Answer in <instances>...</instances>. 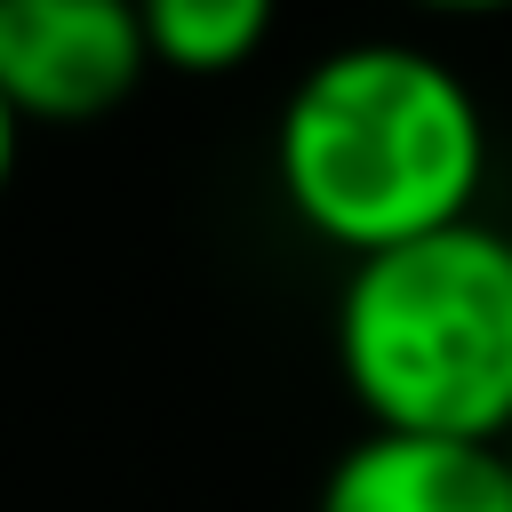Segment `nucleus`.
<instances>
[{"mask_svg":"<svg viewBox=\"0 0 512 512\" xmlns=\"http://www.w3.org/2000/svg\"><path fill=\"white\" fill-rule=\"evenodd\" d=\"M488 120L464 72L416 40H344L296 72L272 120V184L288 216L360 256L472 224Z\"/></svg>","mask_w":512,"mask_h":512,"instance_id":"f257e3e1","label":"nucleus"},{"mask_svg":"<svg viewBox=\"0 0 512 512\" xmlns=\"http://www.w3.org/2000/svg\"><path fill=\"white\" fill-rule=\"evenodd\" d=\"M336 376L376 432L512 448V232L448 224L336 288Z\"/></svg>","mask_w":512,"mask_h":512,"instance_id":"f03ea898","label":"nucleus"},{"mask_svg":"<svg viewBox=\"0 0 512 512\" xmlns=\"http://www.w3.org/2000/svg\"><path fill=\"white\" fill-rule=\"evenodd\" d=\"M152 72L136 0H0V96L24 128H80Z\"/></svg>","mask_w":512,"mask_h":512,"instance_id":"7ed1b4c3","label":"nucleus"},{"mask_svg":"<svg viewBox=\"0 0 512 512\" xmlns=\"http://www.w3.org/2000/svg\"><path fill=\"white\" fill-rule=\"evenodd\" d=\"M312 512H512V448L368 424L320 472Z\"/></svg>","mask_w":512,"mask_h":512,"instance_id":"20e7f679","label":"nucleus"},{"mask_svg":"<svg viewBox=\"0 0 512 512\" xmlns=\"http://www.w3.org/2000/svg\"><path fill=\"white\" fill-rule=\"evenodd\" d=\"M136 16H144L152 64L192 72V80H224L272 40L280 0H136Z\"/></svg>","mask_w":512,"mask_h":512,"instance_id":"39448f33","label":"nucleus"},{"mask_svg":"<svg viewBox=\"0 0 512 512\" xmlns=\"http://www.w3.org/2000/svg\"><path fill=\"white\" fill-rule=\"evenodd\" d=\"M16 152H24V120H16L8 96H0V192H8V176H16Z\"/></svg>","mask_w":512,"mask_h":512,"instance_id":"423d86ee","label":"nucleus"},{"mask_svg":"<svg viewBox=\"0 0 512 512\" xmlns=\"http://www.w3.org/2000/svg\"><path fill=\"white\" fill-rule=\"evenodd\" d=\"M416 8H432V16H504L512 0H416Z\"/></svg>","mask_w":512,"mask_h":512,"instance_id":"0eeeda50","label":"nucleus"}]
</instances>
